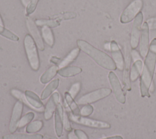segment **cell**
<instances>
[{"label": "cell", "instance_id": "cell-29", "mask_svg": "<svg viewBox=\"0 0 156 139\" xmlns=\"http://www.w3.org/2000/svg\"><path fill=\"white\" fill-rule=\"evenodd\" d=\"M39 0H30L29 4L26 7V16H29L32 15L35 10L37 4Z\"/></svg>", "mask_w": 156, "mask_h": 139}, {"label": "cell", "instance_id": "cell-37", "mask_svg": "<svg viewBox=\"0 0 156 139\" xmlns=\"http://www.w3.org/2000/svg\"><path fill=\"white\" fill-rule=\"evenodd\" d=\"M132 57L134 62L137 60H141V57L139 55V54L138 53V52L134 49L132 51Z\"/></svg>", "mask_w": 156, "mask_h": 139}, {"label": "cell", "instance_id": "cell-4", "mask_svg": "<svg viewBox=\"0 0 156 139\" xmlns=\"http://www.w3.org/2000/svg\"><path fill=\"white\" fill-rule=\"evenodd\" d=\"M142 0H133L132 1L122 12L119 20L122 24H127L132 21L140 12L143 7Z\"/></svg>", "mask_w": 156, "mask_h": 139}, {"label": "cell", "instance_id": "cell-35", "mask_svg": "<svg viewBox=\"0 0 156 139\" xmlns=\"http://www.w3.org/2000/svg\"><path fill=\"white\" fill-rule=\"evenodd\" d=\"M63 125L65 127V130L67 131H71V126L69 123V119L68 118V116L66 113L64 114L63 116Z\"/></svg>", "mask_w": 156, "mask_h": 139}, {"label": "cell", "instance_id": "cell-17", "mask_svg": "<svg viewBox=\"0 0 156 139\" xmlns=\"http://www.w3.org/2000/svg\"><path fill=\"white\" fill-rule=\"evenodd\" d=\"M80 48H75L73 49H72L69 54L62 60H61L60 62L58 65V68H63L65 67H66L68 65H69L71 63H72L79 55L80 52Z\"/></svg>", "mask_w": 156, "mask_h": 139}, {"label": "cell", "instance_id": "cell-15", "mask_svg": "<svg viewBox=\"0 0 156 139\" xmlns=\"http://www.w3.org/2000/svg\"><path fill=\"white\" fill-rule=\"evenodd\" d=\"M130 60L131 57L129 52L126 53L124 59V66L123 69V84L124 89L126 91L131 90V84L130 79Z\"/></svg>", "mask_w": 156, "mask_h": 139}, {"label": "cell", "instance_id": "cell-24", "mask_svg": "<svg viewBox=\"0 0 156 139\" xmlns=\"http://www.w3.org/2000/svg\"><path fill=\"white\" fill-rule=\"evenodd\" d=\"M65 99L67 104L69 107L70 109L71 110L72 113H73L75 115H79L80 110L79 109V107L68 92H66L65 93Z\"/></svg>", "mask_w": 156, "mask_h": 139}, {"label": "cell", "instance_id": "cell-30", "mask_svg": "<svg viewBox=\"0 0 156 139\" xmlns=\"http://www.w3.org/2000/svg\"><path fill=\"white\" fill-rule=\"evenodd\" d=\"M80 87H81V84L79 82L74 83L71 87L68 93L73 99H74L76 98V96H77L78 93L79 92V91L80 90Z\"/></svg>", "mask_w": 156, "mask_h": 139}, {"label": "cell", "instance_id": "cell-22", "mask_svg": "<svg viewBox=\"0 0 156 139\" xmlns=\"http://www.w3.org/2000/svg\"><path fill=\"white\" fill-rule=\"evenodd\" d=\"M41 36L44 42L50 47H52L55 43L54 35L51 28L43 26L41 28Z\"/></svg>", "mask_w": 156, "mask_h": 139}, {"label": "cell", "instance_id": "cell-40", "mask_svg": "<svg viewBox=\"0 0 156 139\" xmlns=\"http://www.w3.org/2000/svg\"><path fill=\"white\" fill-rule=\"evenodd\" d=\"M103 139H123L121 136L119 135H116V136H113V137H110L107 138H105Z\"/></svg>", "mask_w": 156, "mask_h": 139}, {"label": "cell", "instance_id": "cell-42", "mask_svg": "<svg viewBox=\"0 0 156 139\" xmlns=\"http://www.w3.org/2000/svg\"><path fill=\"white\" fill-rule=\"evenodd\" d=\"M0 25L4 26V22H3V21H2V17H1V15H0Z\"/></svg>", "mask_w": 156, "mask_h": 139}, {"label": "cell", "instance_id": "cell-28", "mask_svg": "<svg viewBox=\"0 0 156 139\" xmlns=\"http://www.w3.org/2000/svg\"><path fill=\"white\" fill-rule=\"evenodd\" d=\"M35 116V114L32 112H29L27 113L24 116H23L19 122V126L18 127L21 128L26 126V124H29L30 122L32 121V120L34 119Z\"/></svg>", "mask_w": 156, "mask_h": 139}, {"label": "cell", "instance_id": "cell-36", "mask_svg": "<svg viewBox=\"0 0 156 139\" xmlns=\"http://www.w3.org/2000/svg\"><path fill=\"white\" fill-rule=\"evenodd\" d=\"M146 22L148 24L149 29L151 30L156 29V17L149 18L146 21Z\"/></svg>", "mask_w": 156, "mask_h": 139}, {"label": "cell", "instance_id": "cell-16", "mask_svg": "<svg viewBox=\"0 0 156 139\" xmlns=\"http://www.w3.org/2000/svg\"><path fill=\"white\" fill-rule=\"evenodd\" d=\"M24 95L26 101L29 104L35 109H41L43 107V104L41 99L34 92L30 90H26Z\"/></svg>", "mask_w": 156, "mask_h": 139}, {"label": "cell", "instance_id": "cell-41", "mask_svg": "<svg viewBox=\"0 0 156 139\" xmlns=\"http://www.w3.org/2000/svg\"><path fill=\"white\" fill-rule=\"evenodd\" d=\"M20 1H21V2L22 4H23L24 6L26 7V6L27 5V4H29L30 0H20Z\"/></svg>", "mask_w": 156, "mask_h": 139}, {"label": "cell", "instance_id": "cell-13", "mask_svg": "<svg viewBox=\"0 0 156 139\" xmlns=\"http://www.w3.org/2000/svg\"><path fill=\"white\" fill-rule=\"evenodd\" d=\"M60 95L58 92L54 93L48 100L44 112V117L46 119H49L55 112L57 104H58Z\"/></svg>", "mask_w": 156, "mask_h": 139}, {"label": "cell", "instance_id": "cell-34", "mask_svg": "<svg viewBox=\"0 0 156 139\" xmlns=\"http://www.w3.org/2000/svg\"><path fill=\"white\" fill-rule=\"evenodd\" d=\"M74 132L78 139H88L87 135L83 130L80 129H76L74 130Z\"/></svg>", "mask_w": 156, "mask_h": 139}, {"label": "cell", "instance_id": "cell-19", "mask_svg": "<svg viewBox=\"0 0 156 139\" xmlns=\"http://www.w3.org/2000/svg\"><path fill=\"white\" fill-rule=\"evenodd\" d=\"M43 136L40 134H11L2 137V139H43Z\"/></svg>", "mask_w": 156, "mask_h": 139}, {"label": "cell", "instance_id": "cell-20", "mask_svg": "<svg viewBox=\"0 0 156 139\" xmlns=\"http://www.w3.org/2000/svg\"><path fill=\"white\" fill-rule=\"evenodd\" d=\"M143 62L142 60H137L134 62L132 66L130 68V81L134 82L135 81L140 74L141 73L143 70Z\"/></svg>", "mask_w": 156, "mask_h": 139}, {"label": "cell", "instance_id": "cell-5", "mask_svg": "<svg viewBox=\"0 0 156 139\" xmlns=\"http://www.w3.org/2000/svg\"><path fill=\"white\" fill-rule=\"evenodd\" d=\"M111 93L112 90L108 88H99L82 96L78 99L77 103L79 104H90L107 97Z\"/></svg>", "mask_w": 156, "mask_h": 139}, {"label": "cell", "instance_id": "cell-11", "mask_svg": "<svg viewBox=\"0 0 156 139\" xmlns=\"http://www.w3.org/2000/svg\"><path fill=\"white\" fill-rule=\"evenodd\" d=\"M23 102L18 100L17 102H16L13 107L12 114L10 118V124H9V131L11 134L14 133L18 127L19 122L20 121L21 115L23 113Z\"/></svg>", "mask_w": 156, "mask_h": 139}, {"label": "cell", "instance_id": "cell-8", "mask_svg": "<svg viewBox=\"0 0 156 139\" xmlns=\"http://www.w3.org/2000/svg\"><path fill=\"white\" fill-rule=\"evenodd\" d=\"M108 80L110 84L112 87L113 93L116 99L121 104H124L126 102V96L122 91L120 82L115 74V73L113 71H110L108 75Z\"/></svg>", "mask_w": 156, "mask_h": 139}, {"label": "cell", "instance_id": "cell-32", "mask_svg": "<svg viewBox=\"0 0 156 139\" xmlns=\"http://www.w3.org/2000/svg\"><path fill=\"white\" fill-rule=\"evenodd\" d=\"M11 93L13 96H15V98L18 99L20 101H21L22 102H24L25 103H27L26 97H25V95H24L23 94V93L21 92L20 90H16V89H12L11 90Z\"/></svg>", "mask_w": 156, "mask_h": 139}, {"label": "cell", "instance_id": "cell-21", "mask_svg": "<svg viewBox=\"0 0 156 139\" xmlns=\"http://www.w3.org/2000/svg\"><path fill=\"white\" fill-rule=\"evenodd\" d=\"M58 67L57 65L52 66L49 68L40 77V82L41 84H45L50 82L58 73Z\"/></svg>", "mask_w": 156, "mask_h": 139}, {"label": "cell", "instance_id": "cell-2", "mask_svg": "<svg viewBox=\"0 0 156 139\" xmlns=\"http://www.w3.org/2000/svg\"><path fill=\"white\" fill-rule=\"evenodd\" d=\"M77 45L80 50L89 55L101 67L109 70H115L116 69L113 60L107 54L97 49L83 40H77Z\"/></svg>", "mask_w": 156, "mask_h": 139}, {"label": "cell", "instance_id": "cell-6", "mask_svg": "<svg viewBox=\"0 0 156 139\" xmlns=\"http://www.w3.org/2000/svg\"><path fill=\"white\" fill-rule=\"evenodd\" d=\"M69 119L76 123L90 127L98 129H108L111 127L110 124L107 122L95 120L83 116L75 115L73 113L70 114Z\"/></svg>", "mask_w": 156, "mask_h": 139}, {"label": "cell", "instance_id": "cell-9", "mask_svg": "<svg viewBox=\"0 0 156 139\" xmlns=\"http://www.w3.org/2000/svg\"><path fill=\"white\" fill-rule=\"evenodd\" d=\"M26 26L29 31V32L31 34L32 37L34 40L37 48L40 51H43L44 49V45L43 41V38L40 33L37 25L35 23V21H34V20L30 17H27L26 20Z\"/></svg>", "mask_w": 156, "mask_h": 139}, {"label": "cell", "instance_id": "cell-14", "mask_svg": "<svg viewBox=\"0 0 156 139\" xmlns=\"http://www.w3.org/2000/svg\"><path fill=\"white\" fill-rule=\"evenodd\" d=\"M63 110L61 104H58L54 112L55 131L57 135L61 137L63 127Z\"/></svg>", "mask_w": 156, "mask_h": 139}, {"label": "cell", "instance_id": "cell-18", "mask_svg": "<svg viewBox=\"0 0 156 139\" xmlns=\"http://www.w3.org/2000/svg\"><path fill=\"white\" fill-rule=\"evenodd\" d=\"M82 71L81 68L76 66H66L60 68L58 71V74L63 77H70L80 74Z\"/></svg>", "mask_w": 156, "mask_h": 139}, {"label": "cell", "instance_id": "cell-31", "mask_svg": "<svg viewBox=\"0 0 156 139\" xmlns=\"http://www.w3.org/2000/svg\"><path fill=\"white\" fill-rule=\"evenodd\" d=\"M93 112V107L90 104H86L80 110V114L83 116H88Z\"/></svg>", "mask_w": 156, "mask_h": 139}, {"label": "cell", "instance_id": "cell-26", "mask_svg": "<svg viewBox=\"0 0 156 139\" xmlns=\"http://www.w3.org/2000/svg\"><path fill=\"white\" fill-rule=\"evenodd\" d=\"M0 35L13 41H18L20 40L18 36L2 25H0Z\"/></svg>", "mask_w": 156, "mask_h": 139}, {"label": "cell", "instance_id": "cell-10", "mask_svg": "<svg viewBox=\"0 0 156 139\" xmlns=\"http://www.w3.org/2000/svg\"><path fill=\"white\" fill-rule=\"evenodd\" d=\"M149 28L147 22H144L141 27V31L140 37V55L145 58L149 48Z\"/></svg>", "mask_w": 156, "mask_h": 139}, {"label": "cell", "instance_id": "cell-33", "mask_svg": "<svg viewBox=\"0 0 156 139\" xmlns=\"http://www.w3.org/2000/svg\"><path fill=\"white\" fill-rule=\"evenodd\" d=\"M76 17V13L73 12H67L65 14H61L57 16L58 19H60L61 20H70L73 19ZM57 19V20H58Z\"/></svg>", "mask_w": 156, "mask_h": 139}, {"label": "cell", "instance_id": "cell-7", "mask_svg": "<svg viewBox=\"0 0 156 139\" xmlns=\"http://www.w3.org/2000/svg\"><path fill=\"white\" fill-rule=\"evenodd\" d=\"M143 20V13L142 12H140L135 18L134 21L133 22L130 43L131 48L133 49L136 48L139 44Z\"/></svg>", "mask_w": 156, "mask_h": 139}, {"label": "cell", "instance_id": "cell-12", "mask_svg": "<svg viewBox=\"0 0 156 139\" xmlns=\"http://www.w3.org/2000/svg\"><path fill=\"white\" fill-rule=\"evenodd\" d=\"M110 50L112 55V59L116 65V68L120 71L123 70L124 66V59L121 51L115 41L113 40L110 43Z\"/></svg>", "mask_w": 156, "mask_h": 139}, {"label": "cell", "instance_id": "cell-39", "mask_svg": "<svg viewBox=\"0 0 156 139\" xmlns=\"http://www.w3.org/2000/svg\"><path fill=\"white\" fill-rule=\"evenodd\" d=\"M68 139H78L77 137H76V135H75L74 132H71L68 134Z\"/></svg>", "mask_w": 156, "mask_h": 139}, {"label": "cell", "instance_id": "cell-38", "mask_svg": "<svg viewBox=\"0 0 156 139\" xmlns=\"http://www.w3.org/2000/svg\"><path fill=\"white\" fill-rule=\"evenodd\" d=\"M50 61H51V62H52V63H55V65L57 64V66H58V65L59 63L60 62L61 60H60V59L57 58V57H52V58L51 59Z\"/></svg>", "mask_w": 156, "mask_h": 139}, {"label": "cell", "instance_id": "cell-23", "mask_svg": "<svg viewBox=\"0 0 156 139\" xmlns=\"http://www.w3.org/2000/svg\"><path fill=\"white\" fill-rule=\"evenodd\" d=\"M59 85V79H55L50 82L43 90L41 94V99L44 100L48 98L54 91Z\"/></svg>", "mask_w": 156, "mask_h": 139}, {"label": "cell", "instance_id": "cell-25", "mask_svg": "<svg viewBox=\"0 0 156 139\" xmlns=\"http://www.w3.org/2000/svg\"><path fill=\"white\" fill-rule=\"evenodd\" d=\"M35 23L38 26H47L50 28L60 26V22L56 19H38L35 21Z\"/></svg>", "mask_w": 156, "mask_h": 139}, {"label": "cell", "instance_id": "cell-1", "mask_svg": "<svg viewBox=\"0 0 156 139\" xmlns=\"http://www.w3.org/2000/svg\"><path fill=\"white\" fill-rule=\"evenodd\" d=\"M156 65V38L150 43L149 50L145 57L142 73L140 77V93L142 97H150L149 88L152 82V79Z\"/></svg>", "mask_w": 156, "mask_h": 139}, {"label": "cell", "instance_id": "cell-27", "mask_svg": "<svg viewBox=\"0 0 156 139\" xmlns=\"http://www.w3.org/2000/svg\"><path fill=\"white\" fill-rule=\"evenodd\" d=\"M43 123L42 121L37 120L29 123L26 128V131L28 134H34L39 131L43 127Z\"/></svg>", "mask_w": 156, "mask_h": 139}, {"label": "cell", "instance_id": "cell-3", "mask_svg": "<svg viewBox=\"0 0 156 139\" xmlns=\"http://www.w3.org/2000/svg\"><path fill=\"white\" fill-rule=\"evenodd\" d=\"M24 46L27 58L31 68L38 71L40 68V59L37 46L30 34H26L24 39Z\"/></svg>", "mask_w": 156, "mask_h": 139}]
</instances>
